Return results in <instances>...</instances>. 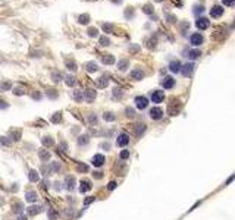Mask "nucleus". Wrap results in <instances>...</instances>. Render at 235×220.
<instances>
[{
  "label": "nucleus",
  "mask_w": 235,
  "mask_h": 220,
  "mask_svg": "<svg viewBox=\"0 0 235 220\" xmlns=\"http://www.w3.org/2000/svg\"><path fill=\"white\" fill-rule=\"evenodd\" d=\"M163 98H165L163 91H159V89L152 91V101H153V103H162V101H163Z\"/></svg>",
  "instance_id": "39448f33"
},
{
  "label": "nucleus",
  "mask_w": 235,
  "mask_h": 220,
  "mask_svg": "<svg viewBox=\"0 0 235 220\" xmlns=\"http://www.w3.org/2000/svg\"><path fill=\"white\" fill-rule=\"evenodd\" d=\"M84 95H85V100H87L88 103H91V101H94V98H96V91H94V89H85Z\"/></svg>",
  "instance_id": "dca6fc26"
},
{
  "label": "nucleus",
  "mask_w": 235,
  "mask_h": 220,
  "mask_svg": "<svg viewBox=\"0 0 235 220\" xmlns=\"http://www.w3.org/2000/svg\"><path fill=\"white\" fill-rule=\"evenodd\" d=\"M143 12H144V13H147V15H152V13H153V7H152V4H146V6H144V9H143Z\"/></svg>",
  "instance_id": "e433bc0d"
},
{
  "label": "nucleus",
  "mask_w": 235,
  "mask_h": 220,
  "mask_svg": "<svg viewBox=\"0 0 235 220\" xmlns=\"http://www.w3.org/2000/svg\"><path fill=\"white\" fill-rule=\"evenodd\" d=\"M128 157H129V151H128V150L120 151V159H122V160H125V159H128Z\"/></svg>",
  "instance_id": "49530a36"
},
{
  "label": "nucleus",
  "mask_w": 235,
  "mask_h": 220,
  "mask_svg": "<svg viewBox=\"0 0 235 220\" xmlns=\"http://www.w3.org/2000/svg\"><path fill=\"white\" fill-rule=\"evenodd\" d=\"M19 138H21V132L16 131V129H12V131H10V139L19 141Z\"/></svg>",
  "instance_id": "c85d7f7f"
},
{
  "label": "nucleus",
  "mask_w": 235,
  "mask_h": 220,
  "mask_svg": "<svg viewBox=\"0 0 235 220\" xmlns=\"http://www.w3.org/2000/svg\"><path fill=\"white\" fill-rule=\"evenodd\" d=\"M131 78L135 79V81H140V79L144 78V72L141 69H134V71H131Z\"/></svg>",
  "instance_id": "4468645a"
},
{
  "label": "nucleus",
  "mask_w": 235,
  "mask_h": 220,
  "mask_svg": "<svg viewBox=\"0 0 235 220\" xmlns=\"http://www.w3.org/2000/svg\"><path fill=\"white\" fill-rule=\"evenodd\" d=\"M149 115H150V118H152L153 120H159V119H162V116H163V110H162L160 107H153Z\"/></svg>",
  "instance_id": "423d86ee"
},
{
  "label": "nucleus",
  "mask_w": 235,
  "mask_h": 220,
  "mask_svg": "<svg viewBox=\"0 0 235 220\" xmlns=\"http://www.w3.org/2000/svg\"><path fill=\"white\" fill-rule=\"evenodd\" d=\"M9 87H10V84H7V82H4V84L1 85V88H3V89H7Z\"/></svg>",
  "instance_id": "052dcab7"
},
{
  "label": "nucleus",
  "mask_w": 235,
  "mask_h": 220,
  "mask_svg": "<svg viewBox=\"0 0 235 220\" xmlns=\"http://www.w3.org/2000/svg\"><path fill=\"white\" fill-rule=\"evenodd\" d=\"M88 141H90V139H88V136H87V135H81V136L78 138V144H79V145H87V144H88Z\"/></svg>",
  "instance_id": "7c9ffc66"
},
{
  "label": "nucleus",
  "mask_w": 235,
  "mask_h": 220,
  "mask_svg": "<svg viewBox=\"0 0 235 220\" xmlns=\"http://www.w3.org/2000/svg\"><path fill=\"white\" fill-rule=\"evenodd\" d=\"M179 110H181V103H179V101H172V103L168 106V113H169L170 116L178 115Z\"/></svg>",
  "instance_id": "f257e3e1"
},
{
  "label": "nucleus",
  "mask_w": 235,
  "mask_h": 220,
  "mask_svg": "<svg viewBox=\"0 0 235 220\" xmlns=\"http://www.w3.org/2000/svg\"><path fill=\"white\" fill-rule=\"evenodd\" d=\"M169 69H170L173 74H176V72H181V71H182L181 62H179V60H173V62H170V65H169Z\"/></svg>",
  "instance_id": "f8f14e48"
},
{
  "label": "nucleus",
  "mask_w": 235,
  "mask_h": 220,
  "mask_svg": "<svg viewBox=\"0 0 235 220\" xmlns=\"http://www.w3.org/2000/svg\"><path fill=\"white\" fill-rule=\"evenodd\" d=\"M175 85V79L173 78H170V76H165L163 78V81H162V87L166 88V89H169V88H172Z\"/></svg>",
  "instance_id": "9b49d317"
},
{
  "label": "nucleus",
  "mask_w": 235,
  "mask_h": 220,
  "mask_svg": "<svg viewBox=\"0 0 235 220\" xmlns=\"http://www.w3.org/2000/svg\"><path fill=\"white\" fill-rule=\"evenodd\" d=\"M74 188H75V179L72 176H68L66 177V189L68 191H74Z\"/></svg>",
  "instance_id": "aec40b11"
},
{
  "label": "nucleus",
  "mask_w": 235,
  "mask_h": 220,
  "mask_svg": "<svg viewBox=\"0 0 235 220\" xmlns=\"http://www.w3.org/2000/svg\"><path fill=\"white\" fill-rule=\"evenodd\" d=\"M25 198H27L28 203H36V201H37V194H36L34 191H28L27 195H25Z\"/></svg>",
  "instance_id": "4be33fe9"
},
{
  "label": "nucleus",
  "mask_w": 235,
  "mask_h": 220,
  "mask_svg": "<svg viewBox=\"0 0 235 220\" xmlns=\"http://www.w3.org/2000/svg\"><path fill=\"white\" fill-rule=\"evenodd\" d=\"M41 208H43L41 206H31V207L27 208V213H28V216H36L41 211Z\"/></svg>",
  "instance_id": "2eb2a0df"
},
{
  "label": "nucleus",
  "mask_w": 235,
  "mask_h": 220,
  "mask_svg": "<svg viewBox=\"0 0 235 220\" xmlns=\"http://www.w3.org/2000/svg\"><path fill=\"white\" fill-rule=\"evenodd\" d=\"M82 98H85V95L82 94V91H74V100L75 101H81Z\"/></svg>",
  "instance_id": "c756f323"
},
{
  "label": "nucleus",
  "mask_w": 235,
  "mask_h": 220,
  "mask_svg": "<svg viewBox=\"0 0 235 220\" xmlns=\"http://www.w3.org/2000/svg\"><path fill=\"white\" fill-rule=\"evenodd\" d=\"M102 62H103L104 65H113V63H115V57H113V56H103V57H102Z\"/></svg>",
  "instance_id": "393cba45"
},
{
  "label": "nucleus",
  "mask_w": 235,
  "mask_h": 220,
  "mask_svg": "<svg viewBox=\"0 0 235 220\" xmlns=\"http://www.w3.org/2000/svg\"><path fill=\"white\" fill-rule=\"evenodd\" d=\"M91 163H93V166H96V167L103 166V164H104V156H103V154H96V156L93 157Z\"/></svg>",
  "instance_id": "1a4fd4ad"
},
{
  "label": "nucleus",
  "mask_w": 235,
  "mask_h": 220,
  "mask_svg": "<svg viewBox=\"0 0 235 220\" xmlns=\"http://www.w3.org/2000/svg\"><path fill=\"white\" fill-rule=\"evenodd\" d=\"M88 35H90V37H96V35H97V30H96V28H90V30H88Z\"/></svg>",
  "instance_id": "8fccbe9b"
},
{
  "label": "nucleus",
  "mask_w": 235,
  "mask_h": 220,
  "mask_svg": "<svg viewBox=\"0 0 235 220\" xmlns=\"http://www.w3.org/2000/svg\"><path fill=\"white\" fill-rule=\"evenodd\" d=\"M222 15H223V7H222V6L216 4V6H213V7L210 9V16H212V18H220Z\"/></svg>",
  "instance_id": "0eeeda50"
},
{
  "label": "nucleus",
  "mask_w": 235,
  "mask_h": 220,
  "mask_svg": "<svg viewBox=\"0 0 235 220\" xmlns=\"http://www.w3.org/2000/svg\"><path fill=\"white\" fill-rule=\"evenodd\" d=\"M201 56V51L200 50H190L188 53H187V57H190V59H197V57H200Z\"/></svg>",
  "instance_id": "5701e85b"
},
{
  "label": "nucleus",
  "mask_w": 235,
  "mask_h": 220,
  "mask_svg": "<svg viewBox=\"0 0 235 220\" xmlns=\"http://www.w3.org/2000/svg\"><path fill=\"white\" fill-rule=\"evenodd\" d=\"M43 145H46V147H51V145H53V139H51L50 136L43 138Z\"/></svg>",
  "instance_id": "473e14b6"
},
{
  "label": "nucleus",
  "mask_w": 235,
  "mask_h": 220,
  "mask_svg": "<svg viewBox=\"0 0 235 220\" xmlns=\"http://www.w3.org/2000/svg\"><path fill=\"white\" fill-rule=\"evenodd\" d=\"M103 119H104L106 122H113V120L116 119V116H115L113 113H110V112H107V113H104V115H103Z\"/></svg>",
  "instance_id": "cd10ccee"
},
{
  "label": "nucleus",
  "mask_w": 235,
  "mask_h": 220,
  "mask_svg": "<svg viewBox=\"0 0 235 220\" xmlns=\"http://www.w3.org/2000/svg\"><path fill=\"white\" fill-rule=\"evenodd\" d=\"M102 148H106V150H109V148H110V144H109V142H103V144H102Z\"/></svg>",
  "instance_id": "13d9d810"
},
{
  "label": "nucleus",
  "mask_w": 235,
  "mask_h": 220,
  "mask_svg": "<svg viewBox=\"0 0 235 220\" xmlns=\"http://www.w3.org/2000/svg\"><path fill=\"white\" fill-rule=\"evenodd\" d=\"M128 66H129V62H128V60H119V62H118V68H119V71H125Z\"/></svg>",
  "instance_id": "bb28decb"
},
{
  "label": "nucleus",
  "mask_w": 235,
  "mask_h": 220,
  "mask_svg": "<svg viewBox=\"0 0 235 220\" xmlns=\"http://www.w3.org/2000/svg\"><path fill=\"white\" fill-rule=\"evenodd\" d=\"M88 120H90V123H97V116H96V115H90V116H88Z\"/></svg>",
  "instance_id": "3c124183"
},
{
  "label": "nucleus",
  "mask_w": 235,
  "mask_h": 220,
  "mask_svg": "<svg viewBox=\"0 0 235 220\" xmlns=\"http://www.w3.org/2000/svg\"><path fill=\"white\" fill-rule=\"evenodd\" d=\"M134 132H135V135H137V136H141V135L146 132V125H144V123L135 125V126H134Z\"/></svg>",
  "instance_id": "a211bd4d"
},
{
  "label": "nucleus",
  "mask_w": 235,
  "mask_h": 220,
  "mask_svg": "<svg viewBox=\"0 0 235 220\" xmlns=\"http://www.w3.org/2000/svg\"><path fill=\"white\" fill-rule=\"evenodd\" d=\"M18 220H27V217H25V216H19V217H18Z\"/></svg>",
  "instance_id": "680f3d73"
},
{
  "label": "nucleus",
  "mask_w": 235,
  "mask_h": 220,
  "mask_svg": "<svg viewBox=\"0 0 235 220\" xmlns=\"http://www.w3.org/2000/svg\"><path fill=\"white\" fill-rule=\"evenodd\" d=\"M115 188H116V182H115V180L109 182V185H107V189H109V191H113Z\"/></svg>",
  "instance_id": "603ef678"
},
{
  "label": "nucleus",
  "mask_w": 235,
  "mask_h": 220,
  "mask_svg": "<svg viewBox=\"0 0 235 220\" xmlns=\"http://www.w3.org/2000/svg\"><path fill=\"white\" fill-rule=\"evenodd\" d=\"M1 144H3V145H7V144H9V139H7L6 136H1Z\"/></svg>",
  "instance_id": "4d7b16f0"
},
{
  "label": "nucleus",
  "mask_w": 235,
  "mask_h": 220,
  "mask_svg": "<svg viewBox=\"0 0 235 220\" xmlns=\"http://www.w3.org/2000/svg\"><path fill=\"white\" fill-rule=\"evenodd\" d=\"M93 176H94V179H102V177H103V173H102V172H94Z\"/></svg>",
  "instance_id": "5fc2aeb1"
},
{
  "label": "nucleus",
  "mask_w": 235,
  "mask_h": 220,
  "mask_svg": "<svg viewBox=\"0 0 235 220\" xmlns=\"http://www.w3.org/2000/svg\"><path fill=\"white\" fill-rule=\"evenodd\" d=\"M65 82H66V85H68V87H74V85L77 84V78H75V76H71V75H68Z\"/></svg>",
  "instance_id": "a878e982"
},
{
  "label": "nucleus",
  "mask_w": 235,
  "mask_h": 220,
  "mask_svg": "<svg viewBox=\"0 0 235 220\" xmlns=\"http://www.w3.org/2000/svg\"><path fill=\"white\" fill-rule=\"evenodd\" d=\"M135 106H137V109L144 110L149 106V100L144 95H138V97H135Z\"/></svg>",
  "instance_id": "f03ea898"
},
{
  "label": "nucleus",
  "mask_w": 235,
  "mask_h": 220,
  "mask_svg": "<svg viewBox=\"0 0 235 220\" xmlns=\"http://www.w3.org/2000/svg\"><path fill=\"white\" fill-rule=\"evenodd\" d=\"M190 43L193 44V45H200V44H203V35L201 34H193L191 37H190Z\"/></svg>",
  "instance_id": "9d476101"
},
{
  "label": "nucleus",
  "mask_w": 235,
  "mask_h": 220,
  "mask_svg": "<svg viewBox=\"0 0 235 220\" xmlns=\"http://www.w3.org/2000/svg\"><path fill=\"white\" fill-rule=\"evenodd\" d=\"M222 3H223L225 6H234L235 0H222Z\"/></svg>",
  "instance_id": "864d4df0"
},
{
  "label": "nucleus",
  "mask_w": 235,
  "mask_h": 220,
  "mask_svg": "<svg viewBox=\"0 0 235 220\" xmlns=\"http://www.w3.org/2000/svg\"><path fill=\"white\" fill-rule=\"evenodd\" d=\"M60 169H62V166H60L59 163H56V162L51 163V172H59Z\"/></svg>",
  "instance_id": "ea45409f"
},
{
  "label": "nucleus",
  "mask_w": 235,
  "mask_h": 220,
  "mask_svg": "<svg viewBox=\"0 0 235 220\" xmlns=\"http://www.w3.org/2000/svg\"><path fill=\"white\" fill-rule=\"evenodd\" d=\"M100 44H102V45H109V44H110V40H109L107 37H102V38H100Z\"/></svg>",
  "instance_id": "a18cd8bd"
},
{
  "label": "nucleus",
  "mask_w": 235,
  "mask_h": 220,
  "mask_svg": "<svg viewBox=\"0 0 235 220\" xmlns=\"http://www.w3.org/2000/svg\"><path fill=\"white\" fill-rule=\"evenodd\" d=\"M122 95H123L122 89H119V88H115V89H113V97H115V98H122Z\"/></svg>",
  "instance_id": "c9c22d12"
},
{
  "label": "nucleus",
  "mask_w": 235,
  "mask_h": 220,
  "mask_svg": "<svg viewBox=\"0 0 235 220\" xmlns=\"http://www.w3.org/2000/svg\"><path fill=\"white\" fill-rule=\"evenodd\" d=\"M47 94H49V97H50V98H56V97H57V92H56L54 89H49V91H47Z\"/></svg>",
  "instance_id": "09e8293b"
},
{
  "label": "nucleus",
  "mask_w": 235,
  "mask_h": 220,
  "mask_svg": "<svg viewBox=\"0 0 235 220\" xmlns=\"http://www.w3.org/2000/svg\"><path fill=\"white\" fill-rule=\"evenodd\" d=\"M88 21H90V16H88V15H81L78 18V22L79 24H84V25L88 24Z\"/></svg>",
  "instance_id": "2f4dec72"
},
{
  "label": "nucleus",
  "mask_w": 235,
  "mask_h": 220,
  "mask_svg": "<svg viewBox=\"0 0 235 220\" xmlns=\"http://www.w3.org/2000/svg\"><path fill=\"white\" fill-rule=\"evenodd\" d=\"M49 217H50L51 220H54L56 217H57V213H56L54 210H51V208H50V210H49Z\"/></svg>",
  "instance_id": "de8ad7c7"
},
{
  "label": "nucleus",
  "mask_w": 235,
  "mask_h": 220,
  "mask_svg": "<svg viewBox=\"0 0 235 220\" xmlns=\"http://www.w3.org/2000/svg\"><path fill=\"white\" fill-rule=\"evenodd\" d=\"M94 200H96V197H87V198H85V201H84V206H85V207H87V206H90Z\"/></svg>",
  "instance_id": "c03bdc74"
},
{
  "label": "nucleus",
  "mask_w": 235,
  "mask_h": 220,
  "mask_svg": "<svg viewBox=\"0 0 235 220\" xmlns=\"http://www.w3.org/2000/svg\"><path fill=\"white\" fill-rule=\"evenodd\" d=\"M85 69H87V72H96L99 69V66H97L96 62H87L85 63Z\"/></svg>",
  "instance_id": "6ab92c4d"
},
{
  "label": "nucleus",
  "mask_w": 235,
  "mask_h": 220,
  "mask_svg": "<svg viewBox=\"0 0 235 220\" xmlns=\"http://www.w3.org/2000/svg\"><path fill=\"white\" fill-rule=\"evenodd\" d=\"M91 189V182L90 180H81L79 183V192L84 194V192H88Z\"/></svg>",
  "instance_id": "ddd939ff"
},
{
  "label": "nucleus",
  "mask_w": 235,
  "mask_h": 220,
  "mask_svg": "<svg viewBox=\"0 0 235 220\" xmlns=\"http://www.w3.org/2000/svg\"><path fill=\"white\" fill-rule=\"evenodd\" d=\"M12 208H13V211H15V213H21V210H22V204H21V203H15V204L12 206Z\"/></svg>",
  "instance_id": "f704fd0d"
},
{
  "label": "nucleus",
  "mask_w": 235,
  "mask_h": 220,
  "mask_svg": "<svg viewBox=\"0 0 235 220\" xmlns=\"http://www.w3.org/2000/svg\"><path fill=\"white\" fill-rule=\"evenodd\" d=\"M15 94H16V95H22V94H24L22 88H16V89H15Z\"/></svg>",
  "instance_id": "6e6d98bb"
},
{
  "label": "nucleus",
  "mask_w": 235,
  "mask_h": 220,
  "mask_svg": "<svg viewBox=\"0 0 235 220\" xmlns=\"http://www.w3.org/2000/svg\"><path fill=\"white\" fill-rule=\"evenodd\" d=\"M128 142H129V136H128L126 133H119V135H118L116 145H119V147H125Z\"/></svg>",
  "instance_id": "6e6552de"
},
{
  "label": "nucleus",
  "mask_w": 235,
  "mask_h": 220,
  "mask_svg": "<svg viewBox=\"0 0 235 220\" xmlns=\"http://www.w3.org/2000/svg\"><path fill=\"white\" fill-rule=\"evenodd\" d=\"M196 27L200 31H204V30H207V28L210 27V21H209L207 18H198L196 22Z\"/></svg>",
  "instance_id": "7ed1b4c3"
},
{
  "label": "nucleus",
  "mask_w": 235,
  "mask_h": 220,
  "mask_svg": "<svg viewBox=\"0 0 235 220\" xmlns=\"http://www.w3.org/2000/svg\"><path fill=\"white\" fill-rule=\"evenodd\" d=\"M60 119H62L60 113H54V116L51 118V122H53V123H57V122H60Z\"/></svg>",
  "instance_id": "79ce46f5"
},
{
  "label": "nucleus",
  "mask_w": 235,
  "mask_h": 220,
  "mask_svg": "<svg viewBox=\"0 0 235 220\" xmlns=\"http://www.w3.org/2000/svg\"><path fill=\"white\" fill-rule=\"evenodd\" d=\"M28 179L31 180V182H38L40 180V175H38V172L37 170H30V173H28Z\"/></svg>",
  "instance_id": "412c9836"
},
{
  "label": "nucleus",
  "mask_w": 235,
  "mask_h": 220,
  "mask_svg": "<svg viewBox=\"0 0 235 220\" xmlns=\"http://www.w3.org/2000/svg\"><path fill=\"white\" fill-rule=\"evenodd\" d=\"M51 78H53V81H54V82L62 81V75H60L59 72H53V74H51Z\"/></svg>",
  "instance_id": "72a5a7b5"
},
{
  "label": "nucleus",
  "mask_w": 235,
  "mask_h": 220,
  "mask_svg": "<svg viewBox=\"0 0 235 220\" xmlns=\"http://www.w3.org/2000/svg\"><path fill=\"white\" fill-rule=\"evenodd\" d=\"M103 31H104V32H112V31H113L112 24H103Z\"/></svg>",
  "instance_id": "4c0bfd02"
},
{
  "label": "nucleus",
  "mask_w": 235,
  "mask_h": 220,
  "mask_svg": "<svg viewBox=\"0 0 235 220\" xmlns=\"http://www.w3.org/2000/svg\"><path fill=\"white\" fill-rule=\"evenodd\" d=\"M54 189H56V191H60V183H59V182L54 183Z\"/></svg>",
  "instance_id": "bf43d9fd"
},
{
  "label": "nucleus",
  "mask_w": 235,
  "mask_h": 220,
  "mask_svg": "<svg viewBox=\"0 0 235 220\" xmlns=\"http://www.w3.org/2000/svg\"><path fill=\"white\" fill-rule=\"evenodd\" d=\"M66 66H68V69H71V71H77L78 68H77V65H75V62H66Z\"/></svg>",
  "instance_id": "58836bf2"
},
{
  "label": "nucleus",
  "mask_w": 235,
  "mask_h": 220,
  "mask_svg": "<svg viewBox=\"0 0 235 220\" xmlns=\"http://www.w3.org/2000/svg\"><path fill=\"white\" fill-rule=\"evenodd\" d=\"M38 157L43 160V162H47L49 159H50V153L47 151V150H41L38 153Z\"/></svg>",
  "instance_id": "b1692460"
},
{
  "label": "nucleus",
  "mask_w": 235,
  "mask_h": 220,
  "mask_svg": "<svg viewBox=\"0 0 235 220\" xmlns=\"http://www.w3.org/2000/svg\"><path fill=\"white\" fill-rule=\"evenodd\" d=\"M107 84H109V78H107L106 75H103V76H100V78L97 79V87L99 88L107 87Z\"/></svg>",
  "instance_id": "f3484780"
},
{
  "label": "nucleus",
  "mask_w": 235,
  "mask_h": 220,
  "mask_svg": "<svg viewBox=\"0 0 235 220\" xmlns=\"http://www.w3.org/2000/svg\"><path fill=\"white\" fill-rule=\"evenodd\" d=\"M77 169H78L79 172H87V170H88V166H87V164H81V163H79V164H77Z\"/></svg>",
  "instance_id": "37998d69"
},
{
  "label": "nucleus",
  "mask_w": 235,
  "mask_h": 220,
  "mask_svg": "<svg viewBox=\"0 0 235 220\" xmlns=\"http://www.w3.org/2000/svg\"><path fill=\"white\" fill-rule=\"evenodd\" d=\"M194 71H196V65H194V63H187V65H184V66H182L181 74H182L184 76H191Z\"/></svg>",
  "instance_id": "20e7f679"
},
{
  "label": "nucleus",
  "mask_w": 235,
  "mask_h": 220,
  "mask_svg": "<svg viewBox=\"0 0 235 220\" xmlns=\"http://www.w3.org/2000/svg\"><path fill=\"white\" fill-rule=\"evenodd\" d=\"M125 115H126L128 118H134V116H135V115H134V109L126 107V109H125Z\"/></svg>",
  "instance_id": "a19ab883"
}]
</instances>
